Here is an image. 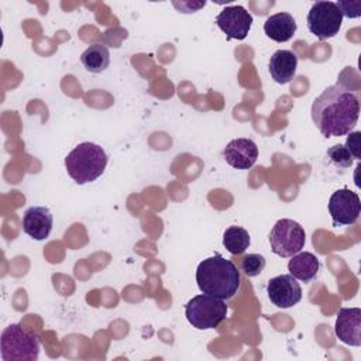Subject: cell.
Listing matches in <instances>:
<instances>
[{"instance_id": "6da1fadb", "label": "cell", "mask_w": 361, "mask_h": 361, "mask_svg": "<svg viewBox=\"0 0 361 361\" xmlns=\"http://www.w3.org/2000/svg\"><path fill=\"white\" fill-rule=\"evenodd\" d=\"M358 97L340 83L326 87L312 104V120L327 138L351 133L358 121Z\"/></svg>"}, {"instance_id": "7a4b0ae2", "label": "cell", "mask_w": 361, "mask_h": 361, "mask_svg": "<svg viewBox=\"0 0 361 361\" xmlns=\"http://www.w3.org/2000/svg\"><path fill=\"white\" fill-rule=\"evenodd\" d=\"M240 271L235 264L216 254L203 259L196 269V283L202 293L219 299H231L240 288Z\"/></svg>"}, {"instance_id": "3957f363", "label": "cell", "mask_w": 361, "mask_h": 361, "mask_svg": "<svg viewBox=\"0 0 361 361\" xmlns=\"http://www.w3.org/2000/svg\"><path fill=\"white\" fill-rule=\"evenodd\" d=\"M107 154L94 142H82L76 145L65 158L68 175L79 185L96 180L106 169Z\"/></svg>"}, {"instance_id": "277c9868", "label": "cell", "mask_w": 361, "mask_h": 361, "mask_svg": "<svg viewBox=\"0 0 361 361\" xmlns=\"http://www.w3.org/2000/svg\"><path fill=\"white\" fill-rule=\"evenodd\" d=\"M0 354L3 361H35L39 355V341L18 323H13L1 331Z\"/></svg>"}, {"instance_id": "5b68a950", "label": "cell", "mask_w": 361, "mask_h": 361, "mask_svg": "<svg viewBox=\"0 0 361 361\" xmlns=\"http://www.w3.org/2000/svg\"><path fill=\"white\" fill-rule=\"evenodd\" d=\"M185 316L197 330L216 329L227 316V305L223 299L202 293L185 305Z\"/></svg>"}, {"instance_id": "8992f818", "label": "cell", "mask_w": 361, "mask_h": 361, "mask_svg": "<svg viewBox=\"0 0 361 361\" xmlns=\"http://www.w3.org/2000/svg\"><path fill=\"white\" fill-rule=\"evenodd\" d=\"M306 241L305 228L292 219H281L269 233V244L274 254L282 258L302 251Z\"/></svg>"}, {"instance_id": "52a82bcc", "label": "cell", "mask_w": 361, "mask_h": 361, "mask_svg": "<svg viewBox=\"0 0 361 361\" xmlns=\"http://www.w3.org/2000/svg\"><path fill=\"white\" fill-rule=\"evenodd\" d=\"M307 28L319 39H329L338 34L343 14L334 1H316L307 13Z\"/></svg>"}, {"instance_id": "ba28073f", "label": "cell", "mask_w": 361, "mask_h": 361, "mask_svg": "<svg viewBox=\"0 0 361 361\" xmlns=\"http://www.w3.org/2000/svg\"><path fill=\"white\" fill-rule=\"evenodd\" d=\"M327 207L334 226H351L361 213L360 196L347 188L338 189L330 196Z\"/></svg>"}, {"instance_id": "9c48e42d", "label": "cell", "mask_w": 361, "mask_h": 361, "mask_svg": "<svg viewBox=\"0 0 361 361\" xmlns=\"http://www.w3.org/2000/svg\"><path fill=\"white\" fill-rule=\"evenodd\" d=\"M217 27L227 39H244L252 25V16L243 6L224 7L216 17Z\"/></svg>"}, {"instance_id": "30bf717a", "label": "cell", "mask_w": 361, "mask_h": 361, "mask_svg": "<svg viewBox=\"0 0 361 361\" xmlns=\"http://www.w3.org/2000/svg\"><path fill=\"white\" fill-rule=\"evenodd\" d=\"M267 293L272 305L279 309L295 306L302 299V288L290 274H282L268 281Z\"/></svg>"}, {"instance_id": "8fae6325", "label": "cell", "mask_w": 361, "mask_h": 361, "mask_svg": "<svg viewBox=\"0 0 361 361\" xmlns=\"http://www.w3.org/2000/svg\"><path fill=\"white\" fill-rule=\"evenodd\" d=\"M334 334L341 343L351 347H360L361 345V309L341 307L336 317Z\"/></svg>"}, {"instance_id": "7c38bea8", "label": "cell", "mask_w": 361, "mask_h": 361, "mask_svg": "<svg viewBox=\"0 0 361 361\" xmlns=\"http://www.w3.org/2000/svg\"><path fill=\"white\" fill-rule=\"evenodd\" d=\"M223 157L235 169H250L257 162L258 147L250 138H235L226 145Z\"/></svg>"}, {"instance_id": "4fadbf2b", "label": "cell", "mask_w": 361, "mask_h": 361, "mask_svg": "<svg viewBox=\"0 0 361 361\" xmlns=\"http://www.w3.org/2000/svg\"><path fill=\"white\" fill-rule=\"evenodd\" d=\"M54 217L48 207L32 206L28 207L23 216V230L32 240L42 241L52 231Z\"/></svg>"}, {"instance_id": "5bb4252c", "label": "cell", "mask_w": 361, "mask_h": 361, "mask_svg": "<svg viewBox=\"0 0 361 361\" xmlns=\"http://www.w3.org/2000/svg\"><path fill=\"white\" fill-rule=\"evenodd\" d=\"M298 56L289 49H278L272 54L268 69L272 79L279 85L289 83L296 73Z\"/></svg>"}, {"instance_id": "9a60e30c", "label": "cell", "mask_w": 361, "mask_h": 361, "mask_svg": "<svg viewBox=\"0 0 361 361\" xmlns=\"http://www.w3.org/2000/svg\"><path fill=\"white\" fill-rule=\"evenodd\" d=\"M296 21L292 14L281 11L269 16L264 23V32L275 42H286L296 32Z\"/></svg>"}, {"instance_id": "2e32d148", "label": "cell", "mask_w": 361, "mask_h": 361, "mask_svg": "<svg viewBox=\"0 0 361 361\" xmlns=\"http://www.w3.org/2000/svg\"><path fill=\"white\" fill-rule=\"evenodd\" d=\"M320 268V262L317 257L312 252H298L292 255V258L288 262V271L289 274L302 282H310L313 278H316Z\"/></svg>"}, {"instance_id": "e0dca14e", "label": "cell", "mask_w": 361, "mask_h": 361, "mask_svg": "<svg viewBox=\"0 0 361 361\" xmlns=\"http://www.w3.org/2000/svg\"><path fill=\"white\" fill-rule=\"evenodd\" d=\"M80 62L87 72L102 73L109 68L110 52L106 45L93 44L80 55Z\"/></svg>"}, {"instance_id": "ac0fdd59", "label": "cell", "mask_w": 361, "mask_h": 361, "mask_svg": "<svg viewBox=\"0 0 361 361\" xmlns=\"http://www.w3.org/2000/svg\"><path fill=\"white\" fill-rule=\"evenodd\" d=\"M250 234L240 226H230L223 234V245L233 255L243 254L250 245Z\"/></svg>"}, {"instance_id": "d6986e66", "label": "cell", "mask_w": 361, "mask_h": 361, "mask_svg": "<svg viewBox=\"0 0 361 361\" xmlns=\"http://www.w3.org/2000/svg\"><path fill=\"white\" fill-rule=\"evenodd\" d=\"M265 264H267V261H265L264 255H261V254H248L241 259L240 268L244 272V275H247L248 278H252V276L259 275L264 271Z\"/></svg>"}, {"instance_id": "ffe728a7", "label": "cell", "mask_w": 361, "mask_h": 361, "mask_svg": "<svg viewBox=\"0 0 361 361\" xmlns=\"http://www.w3.org/2000/svg\"><path fill=\"white\" fill-rule=\"evenodd\" d=\"M327 157L330 158V161L334 165H337L340 168H350L353 164V157H351L350 151L341 144H337V145H333L331 148H329Z\"/></svg>"}, {"instance_id": "44dd1931", "label": "cell", "mask_w": 361, "mask_h": 361, "mask_svg": "<svg viewBox=\"0 0 361 361\" xmlns=\"http://www.w3.org/2000/svg\"><path fill=\"white\" fill-rule=\"evenodd\" d=\"M360 137H361V133H360V131L348 133V137H347V141H345V145H344V147L350 151L351 157L355 158V159H360V158H361Z\"/></svg>"}, {"instance_id": "7402d4cb", "label": "cell", "mask_w": 361, "mask_h": 361, "mask_svg": "<svg viewBox=\"0 0 361 361\" xmlns=\"http://www.w3.org/2000/svg\"><path fill=\"white\" fill-rule=\"evenodd\" d=\"M361 3L360 1H338L336 3V6L338 7V10L341 11L343 17H348V18H355V17H360L361 16V11L360 10H353V7H357L360 6Z\"/></svg>"}]
</instances>
